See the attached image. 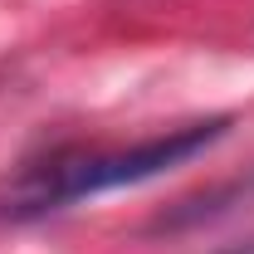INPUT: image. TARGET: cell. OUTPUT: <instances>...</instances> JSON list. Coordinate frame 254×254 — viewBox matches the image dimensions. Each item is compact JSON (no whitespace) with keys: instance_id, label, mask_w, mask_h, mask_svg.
I'll list each match as a JSON object with an SVG mask.
<instances>
[{"instance_id":"6da1fadb","label":"cell","mask_w":254,"mask_h":254,"mask_svg":"<svg viewBox=\"0 0 254 254\" xmlns=\"http://www.w3.org/2000/svg\"><path fill=\"white\" fill-rule=\"evenodd\" d=\"M220 132H225V118L176 127V132L147 137V142H137V147L59 152V157H49V161H39V166H30V171L15 176V186L0 195V215L30 220V215H44V210H59L68 200H83V195H103V190H118V186L152 181L161 171L190 161L195 152H205Z\"/></svg>"},{"instance_id":"7a4b0ae2","label":"cell","mask_w":254,"mask_h":254,"mask_svg":"<svg viewBox=\"0 0 254 254\" xmlns=\"http://www.w3.org/2000/svg\"><path fill=\"white\" fill-rule=\"evenodd\" d=\"M220 254H254V240H240V245H225Z\"/></svg>"}]
</instances>
